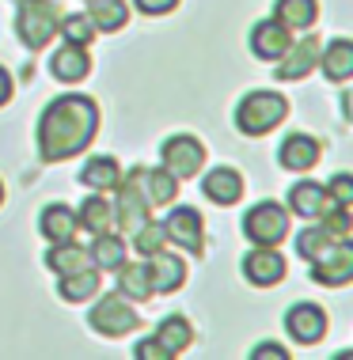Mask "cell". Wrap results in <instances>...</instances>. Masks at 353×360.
Masks as SVG:
<instances>
[{"mask_svg": "<svg viewBox=\"0 0 353 360\" xmlns=\"http://www.w3.org/2000/svg\"><path fill=\"white\" fill-rule=\"evenodd\" d=\"M144 220H149V201L141 198L133 179H125L122 193H118V205H114V224H122L125 231H137Z\"/></svg>", "mask_w": 353, "mask_h": 360, "instance_id": "obj_18", "label": "cell"}, {"mask_svg": "<svg viewBox=\"0 0 353 360\" xmlns=\"http://www.w3.org/2000/svg\"><path fill=\"white\" fill-rule=\"evenodd\" d=\"M46 266H50L57 277H65V274H76V269L92 266V255H87L84 247H76L73 239H68V243H54V250L46 255Z\"/></svg>", "mask_w": 353, "mask_h": 360, "instance_id": "obj_25", "label": "cell"}, {"mask_svg": "<svg viewBox=\"0 0 353 360\" xmlns=\"http://www.w3.org/2000/svg\"><path fill=\"white\" fill-rule=\"evenodd\" d=\"M330 243H335V239H330V231L323 228V224H316V228H304L300 236H297V255L311 262V258H319Z\"/></svg>", "mask_w": 353, "mask_h": 360, "instance_id": "obj_32", "label": "cell"}, {"mask_svg": "<svg viewBox=\"0 0 353 360\" xmlns=\"http://www.w3.org/2000/svg\"><path fill=\"white\" fill-rule=\"evenodd\" d=\"M202 193L213 201V205H235V201L243 198V179H240V171H232V167H213L209 174H205V182H202Z\"/></svg>", "mask_w": 353, "mask_h": 360, "instance_id": "obj_15", "label": "cell"}, {"mask_svg": "<svg viewBox=\"0 0 353 360\" xmlns=\"http://www.w3.org/2000/svg\"><path fill=\"white\" fill-rule=\"evenodd\" d=\"M76 231H80V224H76V212L68 205L42 209V236L50 243H68V239H76Z\"/></svg>", "mask_w": 353, "mask_h": 360, "instance_id": "obj_22", "label": "cell"}, {"mask_svg": "<svg viewBox=\"0 0 353 360\" xmlns=\"http://www.w3.org/2000/svg\"><path fill=\"white\" fill-rule=\"evenodd\" d=\"M57 23H61L57 4H50V0H19L16 34H19V42H23L27 50H42V46H50V38L57 34Z\"/></svg>", "mask_w": 353, "mask_h": 360, "instance_id": "obj_3", "label": "cell"}, {"mask_svg": "<svg viewBox=\"0 0 353 360\" xmlns=\"http://www.w3.org/2000/svg\"><path fill=\"white\" fill-rule=\"evenodd\" d=\"M330 205L327 198V186H319V182H297V186L289 190V209L297 212V217H308L316 220L323 209Z\"/></svg>", "mask_w": 353, "mask_h": 360, "instance_id": "obj_19", "label": "cell"}, {"mask_svg": "<svg viewBox=\"0 0 353 360\" xmlns=\"http://www.w3.org/2000/svg\"><path fill=\"white\" fill-rule=\"evenodd\" d=\"M95 292H99V269H95V266L76 269V274H65L61 277V300H68V304L92 300Z\"/></svg>", "mask_w": 353, "mask_h": 360, "instance_id": "obj_30", "label": "cell"}, {"mask_svg": "<svg viewBox=\"0 0 353 360\" xmlns=\"http://www.w3.org/2000/svg\"><path fill=\"white\" fill-rule=\"evenodd\" d=\"M160 155H163V167H168L175 179H194L205 163V144L198 137H190V133H179V137L163 141Z\"/></svg>", "mask_w": 353, "mask_h": 360, "instance_id": "obj_6", "label": "cell"}, {"mask_svg": "<svg viewBox=\"0 0 353 360\" xmlns=\"http://www.w3.org/2000/svg\"><path fill=\"white\" fill-rule=\"evenodd\" d=\"M243 277L259 288H270L285 277V258L278 255L273 247H254L247 258H243Z\"/></svg>", "mask_w": 353, "mask_h": 360, "instance_id": "obj_11", "label": "cell"}, {"mask_svg": "<svg viewBox=\"0 0 353 360\" xmlns=\"http://www.w3.org/2000/svg\"><path fill=\"white\" fill-rule=\"evenodd\" d=\"M243 236H247L254 247H278V243L289 236V212L281 209L278 201H262V205H254L247 217H243Z\"/></svg>", "mask_w": 353, "mask_h": 360, "instance_id": "obj_4", "label": "cell"}, {"mask_svg": "<svg viewBox=\"0 0 353 360\" xmlns=\"http://www.w3.org/2000/svg\"><path fill=\"white\" fill-rule=\"evenodd\" d=\"M319 141L316 137H308V133H289L285 141H281V152H278V160H281V167L285 171H311L319 163Z\"/></svg>", "mask_w": 353, "mask_h": 360, "instance_id": "obj_13", "label": "cell"}, {"mask_svg": "<svg viewBox=\"0 0 353 360\" xmlns=\"http://www.w3.org/2000/svg\"><path fill=\"white\" fill-rule=\"evenodd\" d=\"M319 220H323V228L330 231V239H349V231H353L349 205H335V201H330V205L319 212Z\"/></svg>", "mask_w": 353, "mask_h": 360, "instance_id": "obj_33", "label": "cell"}, {"mask_svg": "<svg viewBox=\"0 0 353 360\" xmlns=\"http://www.w3.org/2000/svg\"><path fill=\"white\" fill-rule=\"evenodd\" d=\"M163 243H168V236H163V224H149L144 220L141 228L133 231V247H137V255H156V250H163Z\"/></svg>", "mask_w": 353, "mask_h": 360, "instance_id": "obj_34", "label": "cell"}, {"mask_svg": "<svg viewBox=\"0 0 353 360\" xmlns=\"http://www.w3.org/2000/svg\"><path fill=\"white\" fill-rule=\"evenodd\" d=\"M57 31L65 34V42H73V46H87L95 38V23L87 19V12H73V15H65L61 23H57Z\"/></svg>", "mask_w": 353, "mask_h": 360, "instance_id": "obj_31", "label": "cell"}, {"mask_svg": "<svg viewBox=\"0 0 353 360\" xmlns=\"http://www.w3.org/2000/svg\"><path fill=\"white\" fill-rule=\"evenodd\" d=\"M327 198L335 201V205H349V201H353V179H349V174H335V179H330Z\"/></svg>", "mask_w": 353, "mask_h": 360, "instance_id": "obj_35", "label": "cell"}, {"mask_svg": "<svg viewBox=\"0 0 353 360\" xmlns=\"http://www.w3.org/2000/svg\"><path fill=\"white\" fill-rule=\"evenodd\" d=\"M163 236L171 243H179L182 250H190V255H202L205 250V236H202V217L198 209L190 205H179L168 212V220H163Z\"/></svg>", "mask_w": 353, "mask_h": 360, "instance_id": "obj_8", "label": "cell"}, {"mask_svg": "<svg viewBox=\"0 0 353 360\" xmlns=\"http://www.w3.org/2000/svg\"><path fill=\"white\" fill-rule=\"evenodd\" d=\"M87 4V19L95 23V31H122L125 19H130V12H125L122 0H84Z\"/></svg>", "mask_w": 353, "mask_h": 360, "instance_id": "obj_27", "label": "cell"}, {"mask_svg": "<svg viewBox=\"0 0 353 360\" xmlns=\"http://www.w3.org/2000/svg\"><path fill=\"white\" fill-rule=\"evenodd\" d=\"M99 125V106L87 95H61L38 118V155L46 163H61L68 155L84 152Z\"/></svg>", "mask_w": 353, "mask_h": 360, "instance_id": "obj_1", "label": "cell"}, {"mask_svg": "<svg viewBox=\"0 0 353 360\" xmlns=\"http://www.w3.org/2000/svg\"><path fill=\"white\" fill-rule=\"evenodd\" d=\"M137 8H141L144 15H163V12H171L175 4H179V0H133Z\"/></svg>", "mask_w": 353, "mask_h": 360, "instance_id": "obj_38", "label": "cell"}, {"mask_svg": "<svg viewBox=\"0 0 353 360\" xmlns=\"http://www.w3.org/2000/svg\"><path fill=\"white\" fill-rule=\"evenodd\" d=\"M0 201H4V186H0Z\"/></svg>", "mask_w": 353, "mask_h": 360, "instance_id": "obj_40", "label": "cell"}, {"mask_svg": "<svg viewBox=\"0 0 353 360\" xmlns=\"http://www.w3.org/2000/svg\"><path fill=\"white\" fill-rule=\"evenodd\" d=\"M289 114V103L278 91H251L247 99L235 106V129L243 137H266L270 129H278Z\"/></svg>", "mask_w": 353, "mask_h": 360, "instance_id": "obj_2", "label": "cell"}, {"mask_svg": "<svg viewBox=\"0 0 353 360\" xmlns=\"http://www.w3.org/2000/svg\"><path fill=\"white\" fill-rule=\"evenodd\" d=\"M289 46H292V31L281 23V19H262V23H254V31H251V53L254 57L278 61Z\"/></svg>", "mask_w": 353, "mask_h": 360, "instance_id": "obj_9", "label": "cell"}, {"mask_svg": "<svg viewBox=\"0 0 353 360\" xmlns=\"http://www.w3.org/2000/svg\"><path fill=\"white\" fill-rule=\"evenodd\" d=\"M50 72L57 76L61 84H80L87 72H92V57H87L84 46H61V50L54 53V61H50Z\"/></svg>", "mask_w": 353, "mask_h": 360, "instance_id": "obj_17", "label": "cell"}, {"mask_svg": "<svg viewBox=\"0 0 353 360\" xmlns=\"http://www.w3.org/2000/svg\"><path fill=\"white\" fill-rule=\"evenodd\" d=\"M76 224H80L84 231H92V236H103V231L114 228V205L106 198H99V193H92V198L80 205V217H76Z\"/></svg>", "mask_w": 353, "mask_h": 360, "instance_id": "obj_24", "label": "cell"}, {"mask_svg": "<svg viewBox=\"0 0 353 360\" xmlns=\"http://www.w3.org/2000/svg\"><path fill=\"white\" fill-rule=\"evenodd\" d=\"M8 99H12V76L0 69V106H4Z\"/></svg>", "mask_w": 353, "mask_h": 360, "instance_id": "obj_39", "label": "cell"}, {"mask_svg": "<svg viewBox=\"0 0 353 360\" xmlns=\"http://www.w3.org/2000/svg\"><path fill=\"white\" fill-rule=\"evenodd\" d=\"M319 50H323L319 38H304V42H292L289 50L278 57V61H281L278 80H304V76H308V72L319 65Z\"/></svg>", "mask_w": 353, "mask_h": 360, "instance_id": "obj_12", "label": "cell"}, {"mask_svg": "<svg viewBox=\"0 0 353 360\" xmlns=\"http://www.w3.org/2000/svg\"><path fill=\"white\" fill-rule=\"evenodd\" d=\"M182 281H186L182 258L168 255V250L149 255V285H152V292H175V288H182Z\"/></svg>", "mask_w": 353, "mask_h": 360, "instance_id": "obj_14", "label": "cell"}, {"mask_svg": "<svg viewBox=\"0 0 353 360\" xmlns=\"http://www.w3.org/2000/svg\"><path fill=\"white\" fill-rule=\"evenodd\" d=\"M130 179L137 182V190L144 193V201L149 205H171V198H175V186H179V179L163 167V171H130Z\"/></svg>", "mask_w": 353, "mask_h": 360, "instance_id": "obj_16", "label": "cell"}, {"mask_svg": "<svg viewBox=\"0 0 353 360\" xmlns=\"http://www.w3.org/2000/svg\"><path fill=\"white\" fill-rule=\"evenodd\" d=\"M114 274H118V292H122L125 300H141V304H144V300L152 296L149 266H144V262H122Z\"/></svg>", "mask_w": 353, "mask_h": 360, "instance_id": "obj_21", "label": "cell"}, {"mask_svg": "<svg viewBox=\"0 0 353 360\" xmlns=\"http://www.w3.org/2000/svg\"><path fill=\"white\" fill-rule=\"evenodd\" d=\"M80 182L87 190H114L118 182H122L118 160H111V155H95V160H87L80 167Z\"/></svg>", "mask_w": 353, "mask_h": 360, "instance_id": "obj_23", "label": "cell"}, {"mask_svg": "<svg viewBox=\"0 0 353 360\" xmlns=\"http://www.w3.org/2000/svg\"><path fill=\"white\" fill-rule=\"evenodd\" d=\"M87 319H92V330H99L103 338H125V334L137 326V319H141V315H137V311L125 304L122 292H114V296L99 300Z\"/></svg>", "mask_w": 353, "mask_h": 360, "instance_id": "obj_7", "label": "cell"}, {"mask_svg": "<svg viewBox=\"0 0 353 360\" xmlns=\"http://www.w3.org/2000/svg\"><path fill=\"white\" fill-rule=\"evenodd\" d=\"M285 356H289V353H285L278 342H262V345L251 349V360H285Z\"/></svg>", "mask_w": 353, "mask_h": 360, "instance_id": "obj_37", "label": "cell"}, {"mask_svg": "<svg viewBox=\"0 0 353 360\" xmlns=\"http://www.w3.org/2000/svg\"><path fill=\"white\" fill-rule=\"evenodd\" d=\"M353 277V247L346 239H335L319 258H311V281L327 288H342Z\"/></svg>", "mask_w": 353, "mask_h": 360, "instance_id": "obj_5", "label": "cell"}, {"mask_svg": "<svg viewBox=\"0 0 353 360\" xmlns=\"http://www.w3.org/2000/svg\"><path fill=\"white\" fill-rule=\"evenodd\" d=\"M285 330L292 334V342L316 345L319 338L327 334V315H323V307H316V304H297V307H289V315H285Z\"/></svg>", "mask_w": 353, "mask_h": 360, "instance_id": "obj_10", "label": "cell"}, {"mask_svg": "<svg viewBox=\"0 0 353 360\" xmlns=\"http://www.w3.org/2000/svg\"><path fill=\"white\" fill-rule=\"evenodd\" d=\"M156 342L168 349L171 356H179L182 349L194 342V326L186 323L182 315H168V319H160V326H156Z\"/></svg>", "mask_w": 353, "mask_h": 360, "instance_id": "obj_26", "label": "cell"}, {"mask_svg": "<svg viewBox=\"0 0 353 360\" xmlns=\"http://www.w3.org/2000/svg\"><path fill=\"white\" fill-rule=\"evenodd\" d=\"M87 255H92V266L95 269H118L125 262V239L103 231V236H95V243L87 247Z\"/></svg>", "mask_w": 353, "mask_h": 360, "instance_id": "obj_29", "label": "cell"}, {"mask_svg": "<svg viewBox=\"0 0 353 360\" xmlns=\"http://www.w3.org/2000/svg\"><path fill=\"white\" fill-rule=\"evenodd\" d=\"M319 61H323L327 80H335V84L349 80V76H353V42H349V38H335L327 50H319Z\"/></svg>", "mask_w": 353, "mask_h": 360, "instance_id": "obj_20", "label": "cell"}, {"mask_svg": "<svg viewBox=\"0 0 353 360\" xmlns=\"http://www.w3.org/2000/svg\"><path fill=\"white\" fill-rule=\"evenodd\" d=\"M316 15H319L316 0H278V4H273V19H281L289 31H304V27H311V23H316Z\"/></svg>", "mask_w": 353, "mask_h": 360, "instance_id": "obj_28", "label": "cell"}, {"mask_svg": "<svg viewBox=\"0 0 353 360\" xmlns=\"http://www.w3.org/2000/svg\"><path fill=\"white\" fill-rule=\"evenodd\" d=\"M133 356H137V360H171V353H168L160 342H156V338H144V342L133 349Z\"/></svg>", "mask_w": 353, "mask_h": 360, "instance_id": "obj_36", "label": "cell"}]
</instances>
